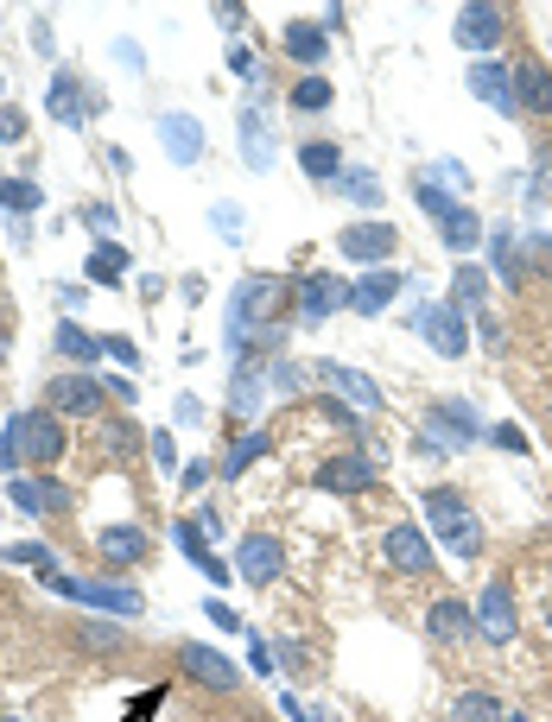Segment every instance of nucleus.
Wrapping results in <instances>:
<instances>
[{"label":"nucleus","instance_id":"obj_1","mask_svg":"<svg viewBox=\"0 0 552 722\" xmlns=\"http://www.w3.org/2000/svg\"><path fill=\"white\" fill-rule=\"evenodd\" d=\"M64 457V425L45 419V412H20L7 419V444H0V463L20 470V463H58Z\"/></svg>","mask_w":552,"mask_h":722},{"label":"nucleus","instance_id":"obj_2","mask_svg":"<svg viewBox=\"0 0 552 722\" xmlns=\"http://www.w3.org/2000/svg\"><path fill=\"white\" fill-rule=\"evenodd\" d=\"M426 520H432V533L444 539L451 558H477L482 551V526H477V513H470V501H464L457 488H432V495H426Z\"/></svg>","mask_w":552,"mask_h":722},{"label":"nucleus","instance_id":"obj_3","mask_svg":"<svg viewBox=\"0 0 552 722\" xmlns=\"http://www.w3.org/2000/svg\"><path fill=\"white\" fill-rule=\"evenodd\" d=\"M336 248H343V260L349 266H388L394 253H401V228L394 222H381V216H368V222H349L343 235H336Z\"/></svg>","mask_w":552,"mask_h":722},{"label":"nucleus","instance_id":"obj_4","mask_svg":"<svg viewBox=\"0 0 552 722\" xmlns=\"http://www.w3.org/2000/svg\"><path fill=\"white\" fill-rule=\"evenodd\" d=\"M413 324H419V336H426L439 356H451V361L470 349V318H464V304H426Z\"/></svg>","mask_w":552,"mask_h":722},{"label":"nucleus","instance_id":"obj_5","mask_svg":"<svg viewBox=\"0 0 552 722\" xmlns=\"http://www.w3.org/2000/svg\"><path fill=\"white\" fill-rule=\"evenodd\" d=\"M451 33H457L464 51H495L502 33H508V13H502L495 0H470V7L457 13V26H451Z\"/></svg>","mask_w":552,"mask_h":722},{"label":"nucleus","instance_id":"obj_6","mask_svg":"<svg viewBox=\"0 0 552 722\" xmlns=\"http://www.w3.org/2000/svg\"><path fill=\"white\" fill-rule=\"evenodd\" d=\"M45 406L58 419H89V412H102V387H96V374H58V381H45Z\"/></svg>","mask_w":552,"mask_h":722},{"label":"nucleus","instance_id":"obj_7","mask_svg":"<svg viewBox=\"0 0 552 722\" xmlns=\"http://www.w3.org/2000/svg\"><path fill=\"white\" fill-rule=\"evenodd\" d=\"M419 203H426V210L439 216V235H444V241H451V248H457V253H464V248H477L482 222L470 216L464 203H451V197H444V190H432V184H419Z\"/></svg>","mask_w":552,"mask_h":722},{"label":"nucleus","instance_id":"obj_8","mask_svg":"<svg viewBox=\"0 0 552 722\" xmlns=\"http://www.w3.org/2000/svg\"><path fill=\"white\" fill-rule=\"evenodd\" d=\"M280 571H286V545L273 539V533H248V539L235 545V577L273 583Z\"/></svg>","mask_w":552,"mask_h":722},{"label":"nucleus","instance_id":"obj_9","mask_svg":"<svg viewBox=\"0 0 552 722\" xmlns=\"http://www.w3.org/2000/svg\"><path fill=\"white\" fill-rule=\"evenodd\" d=\"M381 551H388V564H394L401 577H426V571H432V545H426V533H419L413 520H401V526H388V539H381Z\"/></svg>","mask_w":552,"mask_h":722},{"label":"nucleus","instance_id":"obj_10","mask_svg":"<svg viewBox=\"0 0 552 722\" xmlns=\"http://www.w3.org/2000/svg\"><path fill=\"white\" fill-rule=\"evenodd\" d=\"M470 96H477V102H489L495 114H520V102H515V71H508L502 58H482V64H470Z\"/></svg>","mask_w":552,"mask_h":722},{"label":"nucleus","instance_id":"obj_11","mask_svg":"<svg viewBox=\"0 0 552 722\" xmlns=\"http://www.w3.org/2000/svg\"><path fill=\"white\" fill-rule=\"evenodd\" d=\"M401 286H406L401 266H375L368 279H356V286H349V311H356V318H381V311L401 298Z\"/></svg>","mask_w":552,"mask_h":722},{"label":"nucleus","instance_id":"obj_12","mask_svg":"<svg viewBox=\"0 0 552 722\" xmlns=\"http://www.w3.org/2000/svg\"><path fill=\"white\" fill-rule=\"evenodd\" d=\"M349 304V279H331V273H311L298 286V324H324L331 311Z\"/></svg>","mask_w":552,"mask_h":722},{"label":"nucleus","instance_id":"obj_13","mask_svg":"<svg viewBox=\"0 0 552 722\" xmlns=\"http://www.w3.org/2000/svg\"><path fill=\"white\" fill-rule=\"evenodd\" d=\"M280 291H286L280 279H248V286H235V304H229V343H242V336L260 324V311H267Z\"/></svg>","mask_w":552,"mask_h":722},{"label":"nucleus","instance_id":"obj_14","mask_svg":"<svg viewBox=\"0 0 552 722\" xmlns=\"http://www.w3.org/2000/svg\"><path fill=\"white\" fill-rule=\"evenodd\" d=\"M179 659H184V672H191V679H197L204 690H235V685H242V672H235V665H229L217 647H197V640H191Z\"/></svg>","mask_w":552,"mask_h":722},{"label":"nucleus","instance_id":"obj_15","mask_svg":"<svg viewBox=\"0 0 552 722\" xmlns=\"http://www.w3.org/2000/svg\"><path fill=\"white\" fill-rule=\"evenodd\" d=\"M96 551L127 571V564H147L152 558V539H147V526H102V533H96Z\"/></svg>","mask_w":552,"mask_h":722},{"label":"nucleus","instance_id":"obj_16","mask_svg":"<svg viewBox=\"0 0 552 722\" xmlns=\"http://www.w3.org/2000/svg\"><path fill=\"white\" fill-rule=\"evenodd\" d=\"M515 102H520V114H552V71L540 58H520L515 64Z\"/></svg>","mask_w":552,"mask_h":722},{"label":"nucleus","instance_id":"obj_17","mask_svg":"<svg viewBox=\"0 0 552 722\" xmlns=\"http://www.w3.org/2000/svg\"><path fill=\"white\" fill-rule=\"evenodd\" d=\"M58 589H71V596H83V602H96V609H114V614H140L147 602H140V589H121V583H76V577H51Z\"/></svg>","mask_w":552,"mask_h":722},{"label":"nucleus","instance_id":"obj_18","mask_svg":"<svg viewBox=\"0 0 552 722\" xmlns=\"http://www.w3.org/2000/svg\"><path fill=\"white\" fill-rule=\"evenodd\" d=\"M477 627L489 634V640H515V596H508V583H489L482 589V609H477Z\"/></svg>","mask_w":552,"mask_h":722},{"label":"nucleus","instance_id":"obj_19","mask_svg":"<svg viewBox=\"0 0 552 722\" xmlns=\"http://www.w3.org/2000/svg\"><path fill=\"white\" fill-rule=\"evenodd\" d=\"M318 488H331V495H363V488H375V463H368V457H331V463L318 470Z\"/></svg>","mask_w":552,"mask_h":722},{"label":"nucleus","instance_id":"obj_20","mask_svg":"<svg viewBox=\"0 0 552 722\" xmlns=\"http://www.w3.org/2000/svg\"><path fill=\"white\" fill-rule=\"evenodd\" d=\"M159 134H165L179 165H197V159H204V127H197L191 114H159Z\"/></svg>","mask_w":552,"mask_h":722},{"label":"nucleus","instance_id":"obj_21","mask_svg":"<svg viewBox=\"0 0 552 722\" xmlns=\"http://www.w3.org/2000/svg\"><path fill=\"white\" fill-rule=\"evenodd\" d=\"M470 627H477V621H470V609H464L457 596H439V602L426 609V634H432V640H470Z\"/></svg>","mask_w":552,"mask_h":722},{"label":"nucleus","instance_id":"obj_22","mask_svg":"<svg viewBox=\"0 0 552 722\" xmlns=\"http://www.w3.org/2000/svg\"><path fill=\"white\" fill-rule=\"evenodd\" d=\"M331 387L349 399V406H363V412H381V387L368 381L363 368H343V361H331Z\"/></svg>","mask_w":552,"mask_h":722},{"label":"nucleus","instance_id":"obj_23","mask_svg":"<svg viewBox=\"0 0 552 722\" xmlns=\"http://www.w3.org/2000/svg\"><path fill=\"white\" fill-rule=\"evenodd\" d=\"M444 722H508V717H502V697H489V690H457L451 710H444Z\"/></svg>","mask_w":552,"mask_h":722},{"label":"nucleus","instance_id":"obj_24","mask_svg":"<svg viewBox=\"0 0 552 722\" xmlns=\"http://www.w3.org/2000/svg\"><path fill=\"white\" fill-rule=\"evenodd\" d=\"M426 432L439 437V444H470L477 425H470V412H464V406H439V412L426 419Z\"/></svg>","mask_w":552,"mask_h":722},{"label":"nucleus","instance_id":"obj_25","mask_svg":"<svg viewBox=\"0 0 552 722\" xmlns=\"http://www.w3.org/2000/svg\"><path fill=\"white\" fill-rule=\"evenodd\" d=\"M179 545L191 551V564H197V571H204L210 583H229V577H235V571H222V558H217V551H210V545L197 539V526H191V520L179 526Z\"/></svg>","mask_w":552,"mask_h":722},{"label":"nucleus","instance_id":"obj_26","mask_svg":"<svg viewBox=\"0 0 552 722\" xmlns=\"http://www.w3.org/2000/svg\"><path fill=\"white\" fill-rule=\"evenodd\" d=\"M273 444H267V432H248V437H235V450L222 457V475H248V463H260Z\"/></svg>","mask_w":552,"mask_h":722},{"label":"nucleus","instance_id":"obj_27","mask_svg":"<svg viewBox=\"0 0 552 722\" xmlns=\"http://www.w3.org/2000/svg\"><path fill=\"white\" fill-rule=\"evenodd\" d=\"M242 146H248V165H255V172L273 165V134L260 127V114H242Z\"/></svg>","mask_w":552,"mask_h":722},{"label":"nucleus","instance_id":"obj_28","mask_svg":"<svg viewBox=\"0 0 552 722\" xmlns=\"http://www.w3.org/2000/svg\"><path fill=\"white\" fill-rule=\"evenodd\" d=\"M298 165H305L311 178L331 184V178H336V165H343V152H336L331 140H311V146H298Z\"/></svg>","mask_w":552,"mask_h":722},{"label":"nucleus","instance_id":"obj_29","mask_svg":"<svg viewBox=\"0 0 552 722\" xmlns=\"http://www.w3.org/2000/svg\"><path fill=\"white\" fill-rule=\"evenodd\" d=\"M286 51L298 64H324V26H286Z\"/></svg>","mask_w":552,"mask_h":722},{"label":"nucleus","instance_id":"obj_30","mask_svg":"<svg viewBox=\"0 0 552 722\" xmlns=\"http://www.w3.org/2000/svg\"><path fill=\"white\" fill-rule=\"evenodd\" d=\"M121 273H127V248H114V241H102V248L89 253V279H96V286H114Z\"/></svg>","mask_w":552,"mask_h":722},{"label":"nucleus","instance_id":"obj_31","mask_svg":"<svg viewBox=\"0 0 552 722\" xmlns=\"http://www.w3.org/2000/svg\"><path fill=\"white\" fill-rule=\"evenodd\" d=\"M7 564H38V577H58V551L51 545H7Z\"/></svg>","mask_w":552,"mask_h":722},{"label":"nucleus","instance_id":"obj_32","mask_svg":"<svg viewBox=\"0 0 552 722\" xmlns=\"http://www.w3.org/2000/svg\"><path fill=\"white\" fill-rule=\"evenodd\" d=\"M331 102H336V89L324 76H298L293 83V109H331Z\"/></svg>","mask_w":552,"mask_h":722},{"label":"nucleus","instance_id":"obj_33","mask_svg":"<svg viewBox=\"0 0 552 722\" xmlns=\"http://www.w3.org/2000/svg\"><path fill=\"white\" fill-rule=\"evenodd\" d=\"M58 356H71V361H96V356H102V343H96V336H83L76 324H58Z\"/></svg>","mask_w":552,"mask_h":722},{"label":"nucleus","instance_id":"obj_34","mask_svg":"<svg viewBox=\"0 0 552 722\" xmlns=\"http://www.w3.org/2000/svg\"><path fill=\"white\" fill-rule=\"evenodd\" d=\"M51 114H58V121H83V96H76V83L71 76H58V83H51Z\"/></svg>","mask_w":552,"mask_h":722},{"label":"nucleus","instance_id":"obj_35","mask_svg":"<svg viewBox=\"0 0 552 722\" xmlns=\"http://www.w3.org/2000/svg\"><path fill=\"white\" fill-rule=\"evenodd\" d=\"M0 203H7V210H38V203H45V190L26 184V178H0Z\"/></svg>","mask_w":552,"mask_h":722},{"label":"nucleus","instance_id":"obj_36","mask_svg":"<svg viewBox=\"0 0 552 722\" xmlns=\"http://www.w3.org/2000/svg\"><path fill=\"white\" fill-rule=\"evenodd\" d=\"M489 253H495V273H502V286H520V266H527V260L515 253V241H508V235H495V241H489Z\"/></svg>","mask_w":552,"mask_h":722},{"label":"nucleus","instance_id":"obj_37","mask_svg":"<svg viewBox=\"0 0 552 722\" xmlns=\"http://www.w3.org/2000/svg\"><path fill=\"white\" fill-rule=\"evenodd\" d=\"M489 298V273L482 266H457V298L451 304H482Z\"/></svg>","mask_w":552,"mask_h":722},{"label":"nucleus","instance_id":"obj_38","mask_svg":"<svg viewBox=\"0 0 552 722\" xmlns=\"http://www.w3.org/2000/svg\"><path fill=\"white\" fill-rule=\"evenodd\" d=\"M520 260H527L533 273H547V279H552V235H533V241H527V253H520Z\"/></svg>","mask_w":552,"mask_h":722},{"label":"nucleus","instance_id":"obj_39","mask_svg":"<svg viewBox=\"0 0 552 722\" xmlns=\"http://www.w3.org/2000/svg\"><path fill=\"white\" fill-rule=\"evenodd\" d=\"M229 71H235V76H248V83H260V58L248 51V45H235V51H229Z\"/></svg>","mask_w":552,"mask_h":722},{"label":"nucleus","instance_id":"obj_40","mask_svg":"<svg viewBox=\"0 0 552 722\" xmlns=\"http://www.w3.org/2000/svg\"><path fill=\"white\" fill-rule=\"evenodd\" d=\"M13 501H20V513H45V488L38 482H13Z\"/></svg>","mask_w":552,"mask_h":722},{"label":"nucleus","instance_id":"obj_41","mask_svg":"<svg viewBox=\"0 0 552 722\" xmlns=\"http://www.w3.org/2000/svg\"><path fill=\"white\" fill-rule=\"evenodd\" d=\"M343 184H349V190H356V203H368V210H375V203H381V184L368 178V172H349V178H343Z\"/></svg>","mask_w":552,"mask_h":722},{"label":"nucleus","instance_id":"obj_42","mask_svg":"<svg viewBox=\"0 0 552 722\" xmlns=\"http://www.w3.org/2000/svg\"><path fill=\"white\" fill-rule=\"evenodd\" d=\"M83 640H89V647H121V627H109V621H89V627H83Z\"/></svg>","mask_w":552,"mask_h":722},{"label":"nucleus","instance_id":"obj_43","mask_svg":"<svg viewBox=\"0 0 552 722\" xmlns=\"http://www.w3.org/2000/svg\"><path fill=\"white\" fill-rule=\"evenodd\" d=\"M0 140H26V114L20 109H0Z\"/></svg>","mask_w":552,"mask_h":722},{"label":"nucleus","instance_id":"obj_44","mask_svg":"<svg viewBox=\"0 0 552 722\" xmlns=\"http://www.w3.org/2000/svg\"><path fill=\"white\" fill-rule=\"evenodd\" d=\"M102 349H109L114 361H127V368H140V349H134V343H127V336H109V343H102Z\"/></svg>","mask_w":552,"mask_h":722},{"label":"nucleus","instance_id":"obj_45","mask_svg":"<svg viewBox=\"0 0 552 722\" xmlns=\"http://www.w3.org/2000/svg\"><path fill=\"white\" fill-rule=\"evenodd\" d=\"M210 621H217V627H229V634H248V621H235V614H229V602H210Z\"/></svg>","mask_w":552,"mask_h":722},{"label":"nucleus","instance_id":"obj_46","mask_svg":"<svg viewBox=\"0 0 552 722\" xmlns=\"http://www.w3.org/2000/svg\"><path fill=\"white\" fill-rule=\"evenodd\" d=\"M318 419H331V425H349V406H343V399H318Z\"/></svg>","mask_w":552,"mask_h":722},{"label":"nucleus","instance_id":"obj_47","mask_svg":"<svg viewBox=\"0 0 552 722\" xmlns=\"http://www.w3.org/2000/svg\"><path fill=\"white\" fill-rule=\"evenodd\" d=\"M83 216H89V228H114V210H109V203H89Z\"/></svg>","mask_w":552,"mask_h":722},{"label":"nucleus","instance_id":"obj_48","mask_svg":"<svg viewBox=\"0 0 552 722\" xmlns=\"http://www.w3.org/2000/svg\"><path fill=\"white\" fill-rule=\"evenodd\" d=\"M489 437H495V444H508V450H527V437H520L515 425H495V432H489Z\"/></svg>","mask_w":552,"mask_h":722},{"label":"nucleus","instance_id":"obj_49","mask_svg":"<svg viewBox=\"0 0 552 722\" xmlns=\"http://www.w3.org/2000/svg\"><path fill=\"white\" fill-rule=\"evenodd\" d=\"M533 159H540V178L552 184V146H540V152H533Z\"/></svg>","mask_w":552,"mask_h":722},{"label":"nucleus","instance_id":"obj_50","mask_svg":"<svg viewBox=\"0 0 552 722\" xmlns=\"http://www.w3.org/2000/svg\"><path fill=\"white\" fill-rule=\"evenodd\" d=\"M540 621H547V634H552V589L540 596Z\"/></svg>","mask_w":552,"mask_h":722},{"label":"nucleus","instance_id":"obj_51","mask_svg":"<svg viewBox=\"0 0 552 722\" xmlns=\"http://www.w3.org/2000/svg\"><path fill=\"white\" fill-rule=\"evenodd\" d=\"M0 361H7V336H0Z\"/></svg>","mask_w":552,"mask_h":722}]
</instances>
